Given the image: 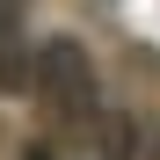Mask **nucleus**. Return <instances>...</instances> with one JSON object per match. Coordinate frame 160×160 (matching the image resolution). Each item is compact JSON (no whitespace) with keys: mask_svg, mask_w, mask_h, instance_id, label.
<instances>
[{"mask_svg":"<svg viewBox=\"0 0 160 160\" xmlns=\"http://www.w3.org/2000/svg\"><path fill=\"white\" fill-rule=\"evenodd\" d=\"M29 88V44H22V15H0V95Z\"/></svg>","mask_w":160,"mask_h":160,"instance_id":"f03ea898","label":"nucleus"},{"mask_svg":"<svg viewBox=\"0 0 160 160\" xmlns=\"http://www.w3.org/2000/svg\"><path fill=\"white\" fill-rule=\"evenodd\" d=\"M153 160H160V138H153Z\"/></svg>","mask_w":160,"mask_h":160,"instance_id":"39448f33","label":"nucleus"},{"mask_svg":"<svg viewBox=\"0 0 160 160\" xmlns=\"http://www.w3.org/2000/svg\"><path fill=\"white\" fill-rule=\"evenodd\" d=\"M0 15H22V0H0Z\"/></svg>","mask_w":160,"mask_h":160,"instance_id":"20e7f679","label":"nucleus"},{"mask_svg":"<svg viewBox=\"0 0 160 160\" xmlns=\"http://www.w3.org/2000/svg\"><path fill=\"white\" fill-rule=\"evenodd\" d=\"M102 153H109V160H131V153H138V138H131V117H102Z\"/></svg>","mask_w":160,"mask_h":160,"instance_id":"7ed1b4c3","label":"nucleus"},{"mask_svg":"<svg viewBox=\"0 0 160 160\" xmlns=\"http://www.w3.org/2000/svg\"><path fill=\"white\" fill-rule=\"evenodd\" d=\"M29 95H37V109L73 131V124H95V58H88V44L80 37H51L29 51Z\"/></svg>","mask_w":160,"mask_h":160,"instance_id":"f257e3e1","label":"nucleus"}]
</instances>
